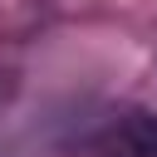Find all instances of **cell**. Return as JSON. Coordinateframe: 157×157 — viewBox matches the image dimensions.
Returning a JSON list of instances; mask_svg holds the SVG:
<instances>
[{
	"mask_svg": "<svg viewBox=\"0 0 157 157\" xmlns=\"http://www.w3.org/2000/svg\"><path fill=\"white\" fill-rule=\"evenodd\" d=\"M118 147L128 152V157H157V118L152 113H128L123 123H118Z\"/></svg>",
	"mask_w": 157,
	"mask_h": 157,
	"instance_id": "obj_1",
	"label": "cell"
}]
</instances>
